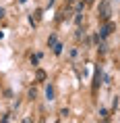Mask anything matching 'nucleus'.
<instances>
[{
  "label": "nucleus",
  "instance_id": "obj_10",
  "mask_svg": "<svg viewBox=\"0 0 120 123\" xmlns=\"http://www.w3.org/2000/svg\"><path fill=\"white\" fill-rule=\"evenodd\" d=\"M2 17H4V8H0V19H2Z\"/></svg>",
  "mask_w": 120,
  "mask_h": 123
},
{
  "label": "nucleus",
  "instance_id": "obj_6",
  "mask_svg": "<svg viewBox=\"0 0 120 123\" xmlns=\"http://www.w3.org/2000/svg\"><path fill=\"white\" fill-rule=\"evenodd\" d=\"M54 52L60 54V52H62V44H58V42H56V44H54Z\"/></svg>",
  "mask_w": 120,
  "mask_h": 123
},
{
  "label": "nucleus",
  "instance_id": "obj_9",
  "mask_svg": "<svg viewBox=\"0 0 120 123\" xmlns=\"http://www.w3.org/2000/svg\"><path fill=\"white\" fill-rule=\"evenodd\" d=\"M99 115H101V119H108V111L106 109H99Z\"/></svg>",
  "mask_w": 120,
  "mask_h": 123
},
{
  "label": "nucleus",
  "instance_id": "obj_5",
  "mask_svg": "<svg viewBox=\"0 0 120 123\" xmlns=\"http://www.w3.org/2000/svg\"><path fill=\"white\" fill-rule=\"evenodd\" d=\"M39 19H42V11H35V13H33V17H31V23H33V21L37 23Z\"/></svg>",
  "mask_w": 120,
  "mask_h": 123
},
{
  "label": "nucleus",
  "instance_id": "obj_8",
  "mask_svg": "<svg viewBox=\"0 0 120 123\" xmlns=\"http://www.w3.org/2000/svg\"><path fill=\"white\" fill-rule=\"evenodd\" d=\"M35 96H37V90H35V88H31V90H29V98H31V100H33V98H35Z\"/></svg>",
  "mask_w": 120,
  "mask_h": 123
},
{
  "label": "nucleus",
  "instance_id": "obj_7",
  "mask_svg": "<svg viewBox=\"0 0 120 123\" xmlns=\"http://www.w3.org/2000/svg\"><path fill=\"white\" fill-rule=\"evenodd\" d=\"M56 44V36H50V38H48V46H54Z\"/></svg>",
  "mask_w": 120,
  "mask_h": 123
},
{
  "label": "nucleus",
  "instance_id": "obj_4",
  "mask_svg": "<svg viewBox=\"0 0 120 123\" xmlns=\"http://www.w3.org/2000/svg\"><path fill=\"white\" fill-rule=\"evenodd\" d=\"M46 96H48V100H54V88H52V86L46 88Z\"/></svg>",
  "mask_w": 120,
  "mask_h": 123
},
{
  "label": "nucleus",
  "instance_id": "obj_3",
  "mask_svg": "<svg viewBox=\"0 0 120 123\" xmlns=\"http://www.w3.org/2000/svg\"><path fill=\"white\" fill-rule=\"evenodd\" d=\"M35 79H37V81H44L46 79V71L44 69H37V71H35Z\"/></svg>",
  "mask_w": 120,
  "mask_h": 123
},
{
  "label": "nucleus",
  "instance_id": "obj_1",
  "mask_svg": "<svg viewBox=\"0 0 120 123\" xmlns=\"http://www.w3.org/2000/svg\"><path fill=\"white\" fill-rule=\"evenodd\" d=\"M99 19L110 21V2L108 0H101V4H99Z\"/></svg>",
  "mask_w": 120,
  "mask_h": 123
},
{
  "label": "nucleus",
  "instance_id": "obj_2",
  "mask_svg": "<svg viewBox=\"0 0 120 123\" xmlns=\"http://www.w3.org/2000/svg\"><path fill=\"white\" fill-rule=\"evenodd\" d=\"M112 29H114V23L112 21H106V23L99 27V38H108V36L112 33Z\"/></svg>",
  "mask_w": 120,
  "mask_h": 123
}]
</instances>
